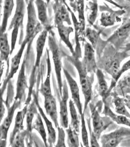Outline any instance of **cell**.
Returning <instances> with one entry per match:
<instances>
[{
	"label": "cell",
	"mask_w": 130,
	"mask_h": 147,
	"mask_svg": "<svg viewBox=\"0 0 130 147\" xmlns=\"http://www.w3.org/2000/svg\"><path fill=\"white\" fill-rule=\"evenodd\" d=\"M28 107V105H25L23 109L17 112V115L15 118V124L13 129L12 131L11 132L9 137V144L13 141L15 136L19 132L24 130L23 121L26 116Z\"/></svg>",
	"instance_id": "23"
},
{
	"label": "cell",
	"mask_w": 130,
	"mask_h": 147,
	"mask_svg": "<svg viewBox=\"0 0 130 147\" xmlns=\"http://www.w3.org/2000/svg\"><path fill=\"white\" fill-rule=\"evenodd\" d=\"M58 99L60 105V122L61 127L67 129L69 125L68 121V101L69 98L68 87L66 80L63 81V87L62 90V95L60 96L58 92Z\"/></svg>",
	"instance_id": "10"
},
{
	"label": "cell",
	"mask_w": 130,
	"mask_h": 147,
	"mask_svg": "<svg viewBox=\"0 0 130 147\" xmlns=\"http://www.w3.org/2000/svg\"><path fill=\"white\" fill-rule=\"evenodd\" d=\"M87 125L88 129V132L90 135V147H101L100 144L98 142V139L93 132L91 125V120L90 118L87 119Z\"/></svg>",
	"instance_id": "39"
},
{
	"label": "cell",
	"mask_w": 130,
	"mask_h": 147,
	"mask_svg": "<svg viewBox=\"0 0 130 147\" xmlns=\"http://www.w3.org/2000/svg\"><path fill=\"white\" fill-rule=\"evenodd\" d=\"M34 3L37 7L38 18L40 21L41 25L45 28V30L48 32L52 30L47 13V3L42 0L35 1Z\"/></svg>",
	"instance_id": "21"
},
{
	"label": "cell",
	"mask_w": 130,
	"mask_h": 147,
	"mask_svg": "<svg viewBox=\"0 0 130 147\" xmlns=\"http://www.w3.org/2000/svg\"><path fill=\"white\" fill-rule=\"evenodd\" d=\"M54 12V25L56 26L66 22L68 26L72 25L70 12L64 1H56L53 5Z\"/></svg>",
	"instance_id": "16"
},
{
	"label": "cell",
	"mask_w": 130,
	"mask_h": 147,
	"mask_svg": "<svg viewBox=\"0 0 130 147\" xmlns=\"http://www.w3.org/2000/svg\"><path fill=\"white\" fill-rule=\"evenodd\" d=\"M32 129L36 130L41 136L45 147H48L47 133L44 127L43 121L42 120V117L39 113L36 115L35 121L32 124Z\"/></svg>",
	"instance_id": "33"
},
{
	"label": "cell",
	"mask_w": 130,
	"mask_h": 147,
	"mask_svg": "<svg viewBox=\"0 0 130 147\" xmlns=\"http://www.w3.org/2000/svg\"><path fill=\"white\" fill-rule=\"evenodd\" d=\"M103 103L104 105L102 114L109 117L113 122H115L117 124L126 125L130 127V118L125 116L120 115L114 113L109 105L107 100L103 102Z\"/></svg>",
	"instance_id": "22"
},
{
	"label": "cell",
	"mask_w": 130,
	"mask_h": 147,
	"mask_svg": "<svg viewBox=\"0 0 130 147\" xmlns=\"http://www.w3.org/2000/svg\"><path fill=\"white\" fill-rule=\"evenodd\" d=\"M80 145H81V147H83V145L82 143H80Z\"/></svg>",
	"instance_id": "52"
},
{
	"label": "cell",
	"mask_w": 130,
	"mask_h": 147,
	"mask_svg": "<svg viewBox=\"0 0 130 147\" xmlns=\"http://www.w3.org/2000/svg\"><path fill=\"white\" fill-rule=\"evenodd\" d=\"M5 68V61L0 59V87L2 86L1 80Z\"/></svg>",
	"instance_id": "46"
},
{
	"label": "cell",
	"mask_w": 130,
	"mask_h": 147,
	"mask_svg": "<svg viewBox=\"0 0 130 147\" xmlns=\"http://www.w3.org/2000/svg\"><path fill=\"white\" fill-rule=\"evenodd\" d=\"M130 57L128 52L117 50L112 44L108 43L101 54L97 55V68L111 76L113 80L120 70L122 61Z\"/></svg>",
	"instance_id": "1"
},
{
	"label": "cell",
	"mask_w": 130,
	"mask_h": 147,
	"mask_svg": "<svg viewBox=\"0 0 130 147\" xmlns=\"http://www.w3.org/2000/svg\"><path fill=\"white\" fill-rule=\"evenodd\" d=\"M26 60L23 59L20 71L19 72L16 83V91L15 100L23 102H25L26 99V90L28 89L27 82V76L25 75Z\"/></svg>",
	"instance_id": "12"
},
{
	"label": "cell",
	"mask_w": 130,
	"mask_h": 147,
	"mask_svg": "<svg viewBox=\"0 0 130 147\" xmlns=\"http://www.w3.org/2000/svg\"><path fill=\"white\" fill-rule=\"evenodd\" d=\"M2 3H3V1L0 0V21H1V15H2Z\"/></svg>",
	"instance_id": "50"
},
{
	"label": "cell",
	"mask_w": 130,
	"mask_h": 147,
	"mask_svg": "<svg viewBox=\"0 0 130 147\" xmlns=\"http://www.w3.org/2000/svg\"><path fill=\"white\" fill-rule=\"evenodd\" d=\"M14 7V2L12 0H6L4 1L3 14L2 23L0 25V33H5L7 30L8 21Z\"/></svg>",
	"instance_id": "29"
},
{
	"label": "cell",
	"mask_w": 130,
	"mask_h": 147,
	"mask_svg": "<svg viewBox=\"0 0 130 147\" xmlns=\"http://www.w3.org/2000/svg\"><path fill=\"white\" fill-rule=\"evenodd\" d=\"M27 5V20L25 39L30 42L42 30V27L37 19L34 7V1H29Z\"/></svg>",
	"instance_id": "5"
},
{
	"label": "cell",
	"mask_w": 130,
	"mask_h": 147,
	"mask_svg": "<svg viewBox=\"0 0 130 147\" xmlns=\"http://www.w3.org/2000/svg\"><path fill=\"white\" fill-rule=\"evenodd\" d=\"M122 48L123 49V51L126 52H129L130 51V43L127 44L125 46V47H123Z\"/></svg>",
	"instance_id": "49"
},
{
	"label": "cell",
	"mask_w": 130,
	"mask_h": 147,
	"mask_svg": "<svg viewBox=\"0 0 130 147\" xmlns=\"http://www.w3.org/2000/svg\"><path fill=\"white\" fill-rule=\"evenodd\" d=\"M29 42H30L24 39V40H23L21 43V45L18 52H17V54H16L12 59L10 70L6 75L5 80L3 81L2 87H1L3 90L5 91L6 90L7 86V84H9V82H10L11 80L13 78L14 75L18 70L19 65L21 61L23 51L26 47V45Z\"/></svg>",
	"instance_id": "13"
},
{
	"label": "cell",
	"mask_w": 130,
	"mask_h": 147,
	"mask_svg": "<svg viewBox=\"0 0 130 147\" xmlns=\"http://www.w3.org/2000/svg\"><path fill=\"white\" fill-rule=\"evenodd\" d=\"M48 45L52 53V58L54 61L55 75L60 96L62 95V90L63 87V81L62 80V53L60 47L57 42L55 33L52 30L48 32Z\"/></svg>",
	"instance_id": "3"
},
{
	"label": "cell",
	"mask_w": 130,
	"mask_h": 147,
	"mask_svg": "<svg viewBox=\"0 0 130 147\" xmlns=\"http://www.w3.org/2000/svg\"><path fill=\"white\" fill-rule=\"evenodd\" d=\"M111 2V3L115 4V6L119 9H124L126 13L130 12V1H116V2Z\"/></svg>",
	"instance_id": "42"
},
{
	"label": "cell",
	"mask_w": 130,
	"mask_h": 147,
	"mask_svg": "<svg viewBox=\"0 0 130 147\" xmlns=\"http://www.w3.org/2000/svg\"><path fill=\"white\" fill-rule=\"evenodd\" d=\"M16 7L15 14L9 26V31L11 30L13 28H18L21 31L23 29V22L25 13V1L17 0L16 1Z\"/></svg>",
	"instance_id": "18"
},
{
	"label": "cell",
	"mask_w": 130,
	"mask_h": 147,
	"mask_svg": "<svg viewBox=\"0 0 130 147\" xmlns=\"http://www.w3.org/2000/svg\"><path fill=\"white\" fill-rule=\"evenodd\" d=\"M65 5L67 7L68 10L72 16V20L74 24V30H75V57H78L79 59H81L82 57V50L81 47V44L82 42L83 45H84L86 42V36L84 34L80 29V24L79 23L78 19L75 16L74 13L73 11H72L70 7H69L68 4L66 3V1H64Z\"/></svg>",
	"instance_id": "15"
},
{
	"label": "cell",
	"mask_w": 130,
	"mask_h": 147,
	"mask_svg": "<svg viewBox=\"0 0 130 147\" xmlns=\"http://www.w3.org/2000/svg\"><path fill=\"white\" fill-rule=\"evenodd\" d=\"M32 96L34 98V100L35 102V104L37 105V109L38 110L39 113L41 116L42 118L43 119L44 122L45 123L47 127V130L48 132V147H54V145L56 141V132L55 129L54 128L52 124V122L50 121L48 118L47 117L45 112H44L43 109L41 107L39 101L38 95V93H36L34 91L33 92Z\"/></svg>",
	"instance_id": "17"
},
{
	"label": "cell",
	"mask_w": 130,
	"mask_h": 147,
	"mask_svg": "<svg viewBox=\"0 0 130 147\" xmlns=\"http://www.w3.org/2000/svg\"><path fill=\"white\" fill-rule=\"evenodd\" d=\"M44 107L47 115L54 122L55 127L57 128L59 126L56 100L53 95L44 97Z\"/></svg>",
	"instance_id": "19"
},
{
	"label": "cell",
	"mask_w": 130,
	"mask_h": 147,
	"mask_svg": "<svg viewBox=\"0 0 130 147\" xmlns=\"http://www.w3.org/2000/svg\"><path fill=\"white\" fill-rule=\"evenodd\" d=\"M99 7L97 1H90L87 3L85 10L87 14V21L90 25H94L98 15Z\"/></svg>",
	"instance_id": "30"
},
{
	"label": "cell",
	"mask_w": 130,
	"mask_h": 147,
	"mask_svg": "<svg viewBox=\"0 0 130 147\" xmlns=\"http://www.w3.org/2000/svg\"><path fill=\"white\" fill-rule=\"evenodd\" d=\"M5 91L3 90L0 87V125L1 124L3 117L5 112V100H3V94Z\"/></svg>",
	"instance_id": "44"
},
{
	"label": "cell",
	"mask_w": 130,
	"mask_h": 147,
	"mask_svg": "<svg viewBox=\"0 0 130 147\" xmlns=\"http://www.w3.org/2000/svg\"><path fill=\"white\" fill-rule=\"evenodd\" d=\"M28 132L26 129L19 132L13 141L9 144L11 147H25V138Z\"/></svg>",
	"instance_id": "38"
},
{
	"label": "cell",
	"mask_w": 130,
	"mask_h": 147,
	"mask_svg": "<svg viewBox=\"0 0 130 147\" xmlns=\"http://www.w3.org/2000/svg\"><path fill=\"white\" fill-rule=\"evenodd\" d=\"M34 145H35V147H40V146L38 144V143H37V142H36V141L34 140Z\"/></svg>",
	"instance_id": "51"
},
{
	"label": "cell",
	"mask_w": 130,
	"mask_h": 147,
	"mask_svg": "<svg viewBox=\"0 0 130 147\" xmlns=\"http://www.w3.org/2000/svg\"><path fill=\"white\" fill-rule=\"evenodd\" d=\"M20 28H12L11 33V52L10 55H12L15 50L16 44L17 42L18 36L19 31Z\"/></svg>",
	"instance_id": "43"
},
{
	"label": "cell",
	"mask_w": 130,
	"mask_h": 147,
	"mask_svg": "<svg viewBox=\"0 0 130 147\" xmlns=\"http://www.w3.org/2000/svg\"><path fill=\"white\" fill-rule=\"evenodd\" d=\"M65 57L67 58V60L75 67L78 74L80 86L84 97L83 112L85 113L88 106L92 100V84L94 80V74L88 75L90 74L88 73L82 65L80 59L72 55H65Z\"/></svg>",
	"instance_id": "2"
},
{
	"label": "cell",
	"mask_w": 130,
	"mask_h": 147,
	"mask_svg": "<svg viewBox=\"0 0 130 147\" xmlns=\"http://www.w3.org/2000/svg\"><path fill=\"white\" fill-rule=\"evenodd\" d=\"M70 116V127L78 133H80L81 127L80 116L77 113L76 107L72 99L69 100L68 102Z\"/></svg>",
	"instance_id": "31"
},
{
	"label": "cell",
	"mask_w": 130,
	"mask_h": 147,
	"mask_svg": "<svg viewBox=\"0 0 130 147\" xmlns=\"http://www.w3.org/2000/svg\"><path fill=\"white\" fill-rule=\"evenodd\" d=\"M130 69V59L127 62H125L123 65H122L120 70L119 71L118 73L117 74V76L113 80H112L111 85L109 87V90L108 92V97H110V94L113 90L115 88V86H117V83L119 82V79L121 77L122 75H123L124 73L127 72Z\"/></svg>",
	"instance_id": "36"
},
{
	"label": "cell",
	"mask_w": 130,
	"mask_h": 147,
	"mask_svg": "<svg viewBox=\"0 0 130 147\" xmlns=\"http://www.w3.org/2000/svg\"><path fill=\"white\" fill-rule=\"evenodd\" d=\"M67 135V144L68 147H80L79 133L72 129L70 125L66 130Z\"/></svg>",
	"instance_id": "35"
},
{
	"label": "cell",
	"mask_w": 130,
	"mask_h": 147,
	"mask_svg": "<svg viewBox=\"0 0 130 147\" xmlns=\"http://www.w3.org/2000/svg\"><path fill=\"white\" fill-rule=\"evenodd\" d=\"M102 30L96 31L95 30L88 27L86 28V37L90 42V44L93 49L95 50L97 46L100 41V34H101Z\"/></svg>",
	"instance_id": "34"
},
{
	"label": "cell",
	"mask_w": 130,
	"mask_h": 147,
	"mask_svg": "<svg viewBox=\"0 0 130 147\" xmlns=\"http://www.w3.org/2000/svg\"><path fill=\"white\" fill-rule=\"evenodd\" d=\"M115 87L122 92L126 88H130V73L124 76L121 79H119Z\"/></svg>",
	"instance_id": "40"
},
{
	"label": "cell",
	"mask_w": 130,
	"mask_h": 147,
	"mask_svg": "<svg viewBox=\"0 0 130 147\" xmlns=\"http://www.w3.org/2000/svg\"><path fill=\"white\" fill-rule=\"evenodd\" d=\"M64 74L67 80V82L70 89L72 95V100L74 102L77 109L78 110L79 115L83 113V107L80 99V91L78 85L76 80L72 78L69 72L63 67Z\"/></svg>",
	"instance_id": "14"
},
{
	"label": "cell",
	"mask_w": 130,
	"mask_h": 147,
	"mask_svg": "<svg viewBox=\"0 0 130 147\" xmlns=\"http://www.w3.org/2000/svg\"><path fill=\"white\" fill-rule=\"evenodd\" d=\"M81 62L88 74H95L98 68L97 66L95 50L88 42H85L84 45L83 58Z\"/></svg>",
	"instance_id": "11"
},
{
	"label": "cell",
	"mask_w": 130,
	"mask_h": 147,
	"mask_svg": "<svg viewBox=\"0 0 130 147\" xmlns=\"http://www.w3.org/2000/svg\"><path fill=\"white\" fill-rule=\"evenodd\" d=\"M99 8L100 11L102 12L99 20L100 25L103 27L113 26L115 23L121 22L122 16L126 13L124 9L113 10L105 3L103 5H99Z\"/></svg>",
	"instance_id": "9"
},
{
	"label": "cell",
	"mask_w": 130,
	"mask_h": 147,
	"mask_svg": "<svg viewBox=\"0 0 130 147\" xmlns=\"http://www.w3.org/2000/svg\"><path fill=\"white\" fill-rule=\"evenodd\" d=\"M57 129L58 130V137L55 147H67L65 143L66 133L65 130L63 127H58Z\"/></svg>",
	"instance_id": "41"
},
{
	"label": "cell",
	"mask_w": 130,
	"mask_h": 147,
	"mask_svg": "<svg viewBox=\"0 0 130 147\" xmlns=\"http://www.w3.org/2000/svg\"><path fill=\"white\" fill-rule=\"evenodd\" d=\"M70 6L74 12L78 13V21L80 24V29L83 34H86V21L85 17V3L84 1H70Z\"/></svg>",
	"instance_id": "24"
},
{
	"label": "cell",
	"mask_w": 130,
	"mask_h": 147,
	"mask_svg": "<svg viewBox=\"0 0 130 147\" xmlns=\"http://www.w3.org/2000/svg\"><path fill=\"white\" fill-rule=\"evenodd\" d=\"M25 143L27 147H34V137L32 134H28L25 138Z\"/></svg>",
	"instance_id": "45"
},
{
	"label": "cell",
	"mask_w": 130,
	"mask_h": 147,
	"mask_svg": "<svg viewBox=\"0 0 130 147\" xmlns=\"http://www.w3.org/2000/svg\"><path fill=\"white\" fill-rule=\"evenodd\" d=\"M46 53H47V75L46 79L45 82L42 83L41 88L40 89V91L41 94L44 97L52 95V89H51V84H50V76L52 73V65L50 62V54L48 49H46Z\"/></svg>",
	"instance_id": "28"
},
{
	"label": "cell",
	"mask_w": 130,
	"mask_h": 147,
	"mask_svg": "<svg viewBox=\"0 0 130 147\" xmlns=\"http://www.w3.org/2000/svg\"><path fill=\"white\" fill-rule=\"evenodd\" d=\"M7 140H0V147H7Z\"/></svg>",
	"instance_id": "48"
},
{
	"label": "cell",
	"mask_w": 130,
	"mask_h": 147,
	"mask_svg": "<svg viewBox=\"0 0 130 147\" xmlns=\"http://www.w3.org/2000/svg\"><path fill=\"white\" fill-rule=\"evenodd\" d=\"M103 102L100 101L96 105L90 102L88 105L91 113L92 130L98 139H100L104 131L110 127L113 122L106 116L100 115V110L99 107H102Z\"/></svg>",
	"instance_id": "4"
},
{
	"label": "cell",
	"mask_w": 130,
	"mask_h": 147,
	"mask_svg": "<svg viewBox=\"0 0 130 147\" xmlns=\"http://www.w3.org/2000/svg\"><path fill=\"white\" fill-rule=\"evenodd\" d=\"M125 105L130 111V95L126 94L123 97Z\"/></svg>",
	"instance_id": "47"
},
{
	"label": "cell",
	"mask_w": 130,
	"mask_h": 147,
	"mask_svg": "<svg viewBox=\"0 0 130 147\" xmlns=\"http://www.w3.org/2000/svg\"><path fill=\"white\" fill-rule=\"evenodd\" d=\"M95 74L97 79V91L99 95L102 98V102H103L108 98V92L109 87L102 70L97 69Z\"/></svg>",
	"instance_id": "27"
},
{
	"label": "cell",
	"mask_w": 130,
	"mask_h": 147,
	"mask_svg": "<svg viewBox=\"0 0 130 147\" xmlns=\"http://www.w3.org/2000/svg\"><path fill=\"white\" fill-rule=\"evenodd\" d=\"M38 109L37 105L35 104L34 99L29 105L26 114V123H27V130L28 134H32V124L34 118L38 114Z\"/></svg>",
	"instance_id": "32"
},
{
	"label": "cell",
	"mask_w": 130,
	"mask_h": 147,
	"mask_svg": "<svg viewBox=\"0 0 130 147\" xmlns=\"http://www.w3.org/2000/svg\"><path fill=\"white\" fill-rule=\"evenodd\" d=\"M130 36V18L125 19L119 28L106 40L117 50L123 48L125 41Z\"/></svg>",
	"instance_id": "7"
},
{
	"label": "cell",
	"mask_w": 130,
	"mask_h": 147,
	"mask_svg": "<svg viewBox=\"0 0 130 147\" xmlns=\"http://www.w3.org/2000/svg\"><path fill=\"white\" fill-rule=\"evenodd\" d=\"M80 116L81 120V137H82L83 145L85 147H90V141L88 139V132L87 131L86 127V122L85 118V113L82 114Z\"/></svg>",
	"instance_id": "37"
},
{
	"label": "cell",
	"mask_w": 130,
	"mask_h": 147,
	"mask_svg": "<svg viewBox=\"0 0 130 147\" xmlns=\"http://www.w3.org/2000/svg\"><path fill=\"white\" fill-rule=\"evenodd\" d=\"M11 93H7V99L5 100V104L7 109V114L1 125H0V140H7V134L10 125L13 119L15 111L18 109H21L22 102L14 99L13 104L10 105L11 100H12Z\"/></svg>",
	"instance_id": "6"
},
{
	"label": "cell",
	"mask_w": 130,
	"mask_h": 147,
	"mask_svg": "<svg viewBox=\"0 0 130 147\" xmlns=\"http://www.w3.org/2000/svg\"><path fill=\"white\" fill-rule=\"evenodd\" d=\"M9 44L7 34L0 33V59L7 62L8 69L9 67V55L11 48Z\"/></svg>",
	"instance_id": "26"
},
{
	"label": "cell",
	"mask_w": 130,
	"mask_h": 147,
	"mask_svg": "<svg viewBox=\"0 0 130 147\" xmlns=\"http://www.w3.org/2000/svg\"><path fill=\"white\" fill-rule=\"evenodd\" d=\"M130 136V128L121 127L100 137L101 147H117L126 137Z\"/></svg>",
	"instance_id": "8"
},
{
	"label": "cell",
	"mask_w": 130,
	"mask_h": 147,
	"mask_svg": "<svg viewBox=\"0 0 130 147\" xmlns=\"http://www.w3.org/2000/svg\"><path fill=\"white\" fill-rule=\"evenodd\" d=\"M55 27L58 30L61 40L67 46L72 53V55L75 57V51L70 39V35L71 33L74 32V28L70 26H65L64 24H59L56 26Z\"/></svg>",
	"instance_id": "20"
},
{
	"label": "cell",
	"mask_w": 130,
	"mask_h": 147,
	"mask_svg": "<svg viewBox=\"0 0 130 147\" xmlns=\"http://www.w3.org/2000/svg\"><path fill=\"white\" fill-rule=\"evenodd\" d=\"M110 96L113 98V102L115 105V111L117 114L125 116L130 118V113L126 109L124 98L120 97L115 90L112 91Z\"/></svg>",
	"instance_id": "25"
}]
</instances>
